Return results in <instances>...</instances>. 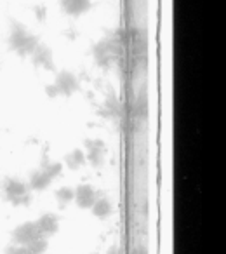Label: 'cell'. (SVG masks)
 Instances as JSON below:
<instances>
[{"instance_id":"6","label":"cell","mask_w":226,"mask_h":254,"mask_svg":"<svg viewBox=\"0 0 226 254\" xmlns=\"http://www.w3.org/2000/svg\"><path fill=\"white\" fill-rule=\"evenodd\" d=\"M59 7L70 18H80L92 9V0H59Z\"/></svg>"},{"instance_id":"3","label":"cell","mask_w":226,"mask_h":254,"mask_svg":"<svg viewBox=\"0 0 226 254\" xmlns=\"http://www.w3.org/2000/svg\"><path fill=\"white\" fill-rule=\"evenodd\" d=\"M12 244L14 246H28V244L35 242L39 239H46V237L40 233L37 221H25L21 225H18L12 230Z\"/></svg>"},{"instance_id":"13","label":"cell","mask_w":226,"mask_h":254,"mask_svg":"<svg viewBox=\"0 0 226 254\" xmlns=\"http://www.w3.org/2000/svg\"><path fill=\"white\" fill-rule=\"evenodd\" d=\"M73 197H75V190L70 187H61L59 190L56 191V200H57V204H59L61 209L66 207V205L73 200Z\"/></svg>"},{"instance_id":"16","label":"cell","mask_w":226,"mask_h":254,"mask_svg":"<svg viewBox=\"0 0 226 254\" xmlns=\"http://www.w3.org/2000/svg\"><path fill=\"white\" fill-rule=\"evenodd\" d=\"M46 94L49 96L51 99H56V98H59V92H57V89H56V85H54V84L46 85Z\"/></svg>"},{"instance_id":"2","label":"cell","mask_w":226,"mask_h":254,"mask_svg":"<svg viewBox=\"0 0 226 254\" xmlns=\"http://www.w3.org/2000/svg\"><path fill=\"white\" fill-rule=\"evenodd\" d=\"M2 195L9 204L16 205H28L32 200V190H30L28 183H25L23 180L18 178H7V180L2 181Z\"/></svg>"},{"instance_id":"14","label":"cell","mask_w":226,"mask_h":254,"mask_svg":"<svg viewBox=\"0 0 226 254\" xmlns=\"http://www.w3.org/2000/svg\"><path fill=\"white\" fill-rule=\"evenodd\" d=\"M26 247V253L28 254H44L47 251V247H49V240L47 239H39L35 240V242L28 244Z\"/></svg>"},{"instance_id":"5","label":"cell","mask_w":226,"mask_h":254,"mask_svg":"<svg viewBox=\"0 0 226 254\" xmlns=\"http://www.w3.org/2000/svg\"><path fill=\"white\" fill-rule=\"evenodd\" d=\"M30 60L35 66H40L47 71H56V64H54V54L51 51V47L44 42H39V46L33 49V53L30 54Z\"/></svg>"},{"instance_id":"7","label":"cell","mask_w":226,"mask_h":254,"mask_svg":"<svg viewBox=\"0 0 226 254\" xmlns=\"http://www.w3.org/2000/svg\"><path fill=\"white\" fill-rule=\"evenodd\" d=\"M85 146H87V155H85V159H87L92 166L99 167L105 162V155H106L105 143H103L101 139H87Z\"/></svg>"},{"instance_id":"12","label":"cell","mask_w":226,"mask_h":254,"mask_svg":"<svg viewBox=\"0 0 226 254\" xmlns=\"http://www.w3.org/2000/svg\"><path fill=\"white\" fill-rule=\"evenodd\" d=\"M92 214L96 216V218H108L110 214H112V202H110V198L106 197H99L94 200V204H92Z\"/></svg>"},{"instance_id":"1","label":"cell","mask_w":226,"mask_h":254,"mask_svg":"<svg viewBox=\"0 0 226 254\" xmlns=\"http://www.w3.org/2000/svg\"><path fill=\"white\" fill-rule=\"evenodd\" d=\"M40 39L26 28L23 23L11 19V28H9V39L7 46L12 53H16L19 58H30L37 46H39Z\"/></svg>"},{"instance_id":"18","label":"cell","mask_w":226,"mask_h":254,"mask_svg":"<svg viewBox=\"0 0 226 254\" xmlns=\"http://www.w3.org/2000/svg\"><path fill=\"white\" fill-rule=\"evenodd\" d=\"M92 254H98V253H92Z\"/></svg>"},{"instance_id":"8","label":"cell","mask_w":226,"mask_h":254,"mask_svg":"<svg viewBox=\"0 0 226 254\" xmlns=\"http://www.w3.org/2000/svg\"><path fill=\"white\" fill-rule=\"evenodd\" d=\"M53 176L47 173V169L44 166H40L39 169H35L32 174H30V181H28V187L32 191H42L53 183Z\"/></svg>"},{"instance_id":"15","label":"cell","mask_w":226,"mask_h":254,"mask_svg":"<svg viewBox=\"0 0 226 254\" xmlns=\"http://www.w3.org/2000/svg\"><path fill=\"white\" fill-rule=\"evenodd\" d=\"M5 254H28L26 253V247L25 246H9L7 251H5Z\"/></svg>"},{"instance_id":"11","label":"cell","mask_w":226,"mask_h":254,"mask_svg":"<svg viewBox=\"0 0 226 254\" xmlns=\"http://www.w3.org/2000/svg\"><path fill=\"white\" fill-rule=\"evenodd\" d=\"M85 162H87V159H85L84 150H80V148L71 150V152L68 153L66 157H64V164H66V167H68L70 171L80 169V167L84 166Z\"/></svg>"},{"instance_id":"10","label":"cell","mask_w":226,"mask_h":254,"mask_svg":"<svg viewBox=\"0 0 226 254\" xmlns=\"http://www.w3.org/2000/svg\"><path fill=\"white\" fill-rule=\"evenodd\" d=\"M96 198H98L96 197V190L91 185H78L77 190H75L73 200L77 202V205L82 209H91Z\"/></svg>"},{"instance_id":"4","label":"cell","mask_w":226,"mask_h":254,"mask_svg":"<svg viewBox=\"0 0 226 254\" xmlns=\"http://www.w3.org/2000/svg\"><path fill=\"white\" fill-rule=\"evenodd\" d=\"M56 85L59 96H64V98H71L75 92L80 89V80L77 78V75L70 70H63L56 75V80L53 82Z\"/></svg>"},{"instance_id":"9","label":"cell","mask_w":226,"mask_h":254,"mask_svg":"<svg viewBox=\"0 0 226 254\" xmlns=\"http://www.w3.org/2000/svg\"><path fill=\"white\" fill-rule=\"evenodd\" d=\"M37 226H39L40 233L46 239H49V237H53L59 230V218L54 212H46V214H42L37 219Z\"/></svg>"},{"instance_id":"17","label":"cell","mask_w":226,"mask_h":254,"mask_svg":"<svg viewBox=\"0 0 226 254\" xmlns=\"http://www.w3.org/2000/svg\"><path fill=\"white\" fill-rule=\"evenodd\" d=\"M108 254H120V249H118V247H112V249L108 251Z\"/></svg>"}]
</instances>
